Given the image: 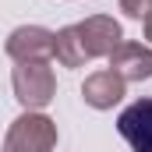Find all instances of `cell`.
<instances>
[{
    "mask_svg": "<svg viewBox=\"0 0 152 152\" xmlns=\"http://www.w3.org/2000/svg\"><path fill=\"white\" fill-rule=\"evenodd\" d=\"M11 85H14V99L25 106V110H42L53 103L57 96V78L50 60H28V64H18L11 71Z\"/></svg>",
    "mask_w": 152,
    "mask_h": 152,
    "instance_id": "6da1fadb",
    "label": "cell"
},
{
    "mask_svg": "<svg viewBox=\"0 0 152 152\" xmlns=\"http://www.w3.org/2000/svg\"><path fill=\"white\" fill-rule=\"evenodd\" d=\"M57 149V124L39 110H25L18 120H11L4 152H53Z\"/></svg>",
    "mask_w": 152,
    "mask_h": 152,
    "instance_id": "7a4b0ae2",
    "label": "cell"
},
{
    "mask_svg": "<svg viewBox=\"0 0 152 152\" xmlns=\"http://www.w3.org/2000/svg\"><path fill=\"white\" fill-rule=\"evenodd\" d=\"M75 32H78V42H81V53H85V60L110 57L117 46L124 42V32H120V25H117L110 14H92V18L78 21V25H75Z\"/></svg>",
    "mask_w": 152,
    "mask_h": 152,
    "instance_id": "3957f363",
    "label": "cell"
},
{
    "mask_svg": "<svg viewBox=\"0 0 152 152\" xmlns=\"http://www.w3.org/2000/svg\"><path fill=\"white\" fill-rule=\"evenodd\" d=\"M53 42H57V32L42 28V25H21L14 28L4 50L14 64H28V60H50L53 57Z\"/></svg>",
    "mask_w": 152,
    "mask_h": 152,
    "instance_id": "277c9868",
    "label": "cell"
},
{
    "mask_svg": "<svg viewBox=\"0 0 152 152\" xmlns=\"http://www.w3.org/2000/svg\"><path fill=\"white\" fill-rule=\"evenodd\" d=\"M117 131L134 152H152V96L131 103L117 117Z\"/></svg>",
    "mask_w": 152,
    "mask_h": 152,
    "instance_id": "5b68a950",
    "label": "cell"
},
{
    "mask_svg": "<svg viewBox=\"0 0 152 152\" xmlns=\"http://www.w3.org/2000/svg\"><path fill=\"white\" fill-rule=\"evenodd\" d=\"M110 71L124 81H145L152 78V50L142 42H120L110 53Z\"/></svg>",
    "mask_w": 152,
    "mask_h": 152,
    "instance_id": "8992f818",
    "label": "cell"
},
{
    "mask_svg": "<svg viewBox=\"0 0 152 152\" xmlns=\"http://www.w3.org/2000/svg\"><path fill=\"white\" fill-rule=\"evenodd\" d=\"M124 78L113 75V71H96V75L85 78L81 85V99L92 106V110H113L117 103L124 99Z\"/></svg>",
    "mask_w": 152,
    "mask_h": 152,
    "instance_id": "52a82bcc",
    "label": "cell"
},
{
    "mask_svg": "<svg viewBox=\"0 0 152 152\" xmlns=\"http://www.w3.org/2000/svg\"><path fill=\"white\" fill-rule=\"evenodd\" d=\"M53 57L64 64V67H81L85 64V53H81V42H78L75 25H64L57 32V42H53Z\"/></svg>",
    "mask_w": 152,
    "mask_h": 152,
    "instance_id": "ba28073f",
    "label": "cell"
},
{
    "mask_svg": "<svg viewBox=\"0 0 152 152\" xmlns=\"http://www.w3.org/2000/svg\"><path fill=\"white\" fill-rule=\"evenodd\" d=\"M120 11L134 21H145V14L152 11V0H120Z\"/></svg>",
    "mask_w": 152,
    "mask_h": 152,
    "instance_id": "9c48e42d",
    "label": "cell"
},
{
    "mask_svg": "<svg viewBox=\"0 0 152 152\" xmlns=\"http://www.w3.org/2000/svg\"><path fill=\"white\" fill-rule=\"evenodd\" d=\"M145 39H149V42H152V11H149V14H145Z\"/></svg>",
    "mask_w": 152,
    "mask_h": 152,
    "instance_id": "30bf717a",
    "label": "cell"
}]
</instances>
